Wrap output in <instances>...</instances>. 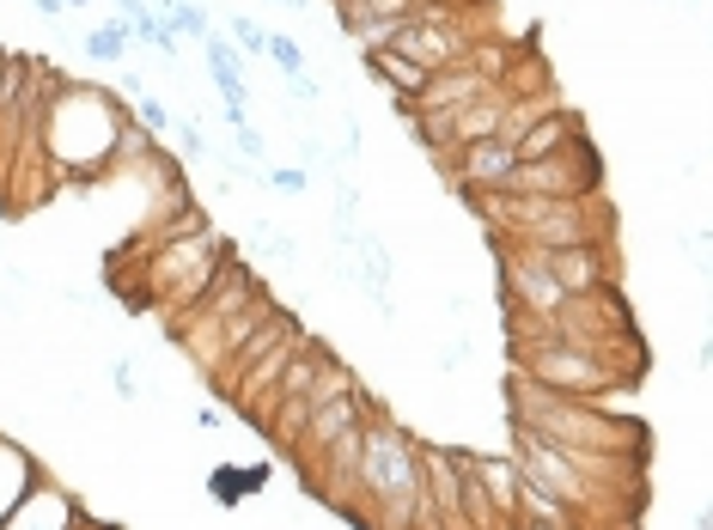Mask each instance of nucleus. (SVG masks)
<instances>
[{"label": "nucleus", "mask_w": 713, "mask_h": 530, "mask_svg": "<svg viewBox=\"0 0 713 530\" xmlns=\"http://www.w3.org/2000/svg\"><path fill=\"white\" fill-rule=\"evenodd\" d=\"M62 7H67V13H86V7H92V0H62Z\"/></svg>", "instance_id": "nucleus-21"}, {"label": "nucleus", "mask_w": 713, "mask_h": 530, "mask_svg": "<svg viewBox=\"0 0 713 530\" xmlns=\"http://www.w3.org/2000/svg\"><path fill=\"white\" fill-rule=\"evenodd\" d=\"M128 123V104L104 86H79V79H62L49 92L43 116H37V153H43V172L74 177L79 189L98 184L116 159V135Z\"/></svg>", "instance_id": "nucleus-2"}, {"label": "nucleus", "mask_w": 713, "mask_h": 530, "mask_svg": "<svg viewBox=\"0 0 713 530\" xmlns=\"http://www.w3.org/2000/svg\"><path fill=\"white\" fill-rule=\"evenodd\" d=\"M226 256H233V244L214 226H202V232H184L171 244L147 250V256H135V287H116V293H123L128 312H159L171 324L202 299V287L214 281V268Z\"/></svg>", "instance_id": "nucleus-5"}, {"label": "nucleus", "mask_w": 713, "mask_h": 530, "mask_svg": "<svg viewBox=\"0 0 713 530\" xmlns=\"http://www.w3.org/2000/svg\"><path fill=\"white\" fill-rule=\"evenodd\" d=\"M110 390H116L123 403H135V396H140V373H135V359H110Z\"/></svg>", "instance_id": "nucleus-17"}, {"label": "nucleus", "mask_w": 713, "mask_h": 530, "mask_svg": "<svg viewBox=\"0 0 713 530\" xmlns=\"http://www.w3.org/2000/svg\"><path fill=\"white\" fill-rule=\"evenodd\" d=\"M506 421L537 433V439H549V445H567V452L652 464V427L640 421V415H616L610 403H579V396L543 390L518 373L506 378Z\"/></svg>", "instance_id": "nucleus-1"}, {"label": "nucleus", "mask_w": 713, "mask_h": 530, "mask_svg": "<svg viewBox=\"0 0 713 530\" xmlns=\"http://www.w3.org/2000/svg\"><path fill=\"white\" fill-rule=\"evenodd\" d=\"M263 189H275V195H305L311 172L305 165H263Z\"/></svg>", "instance_id": "nucleus-15"}, {"label": "nucleus", "mask_w": 713, "mask_h": 530, "mask_svg": "<svg viewBox=\"0 0 713 530\" xmlns=\"http://www.w3.org/2000/svg\"><path fill=\"white\" fill-rule=\"evenodd\" d=\"M373 390H341V396H329V403L324 408H311V421L305 427H299V439H293V452H287V457H293V464H311V457H317V452H324V445H336V439L341 433H354V427L360 421H366V415H373Z\"/></svg>", "instance_id": "nucleus-8"}, {"label": "nucleus", "mask_w": 713, "mask_h": 530, "mask_svg": "<svg viewBox=\"0 0 713 530\" xmlns=\"http://www.w3.org/2000/svg\"><path fill=\"white\" fill-rule=\"evenodd\" d=\"M280 7H311V0H280Z\"/></svg>", "instance_id": "nucleus-22"}, {"label": "nucleus", "mask_w": 713, "mask_h": 530, "mask_svg": "<svg viewBox=\"0 0 713 530\" xmlns=\"http://www.w3.org/2000/svg\"><path fill=\"white\" fill-rule=\"evenodd\" d=\"M268 62H275L280 74H305V49H299L287 31H268Z\"/></svg>", "instance_id": "nucleus-16"}, {"label": "nucleus", "mask_w": 713, "mask_h": 530, "mask_svg": "<svg viewBox=\"0 0 713 530\" xmlns=\"http://www.w3.org/2000/svg\"><path fill=\"white\" fill-rule=\"evenodd\" d=\"M470 214L481 219V238L506 244H537V250H567V244H616V207L610 195H512V189H476L464 195Z\"/></svg>", "instance_id": "nucleus-3"}, {"label": "nucleus", "mask_w": 713, "mask_h": 530, "mask_svg": "<svg viewBox=\"0 0 713 530\" xmlns=\"http://www.w3.org/2000/svg\"><path fill=\"white\" fill-rule=\"evenodd\" d=\"M32 7H37V13H49V18H62V13H67L62 0H32Z\"/></svg>", "instance_id": "nucleus-20"}, {"label": "nucleus", "mask_w": 713, "mask_h": 530, "mask_svg": "<svg viewBox=\"0 0 713 530\" xmlns=\"http://www.w3.org/2000/svg\"><path fill=\"white\" fill-rule=\"evenodd\" d=\"M506 354H512V373L530 378L543 390H561V396H579V403H610L622 390H635L647 373L622 366L610 354H591V348L574 342H549V336H525V329H506Z\"/></svg>", "instance_id": "nucleus-6"}, {"label": "nucleus", "mask_w": 713, "mask_h": 530, "mask_svg": "<svg viewBox=\"0 0 713 530\" xmlns=\"http://www.w3.org/2000/svg\"><path fill=\"white\" fill-rule=\"evenodd\" d=\"M500 189H512V195H598L604 189V153L591 147V135H579L574 147H561L549 159H518Z\"/></svg>", "instance_id": "nucleus-7"}, {"label": "nucleus", "mask_w": 713, "mask_h": 530, "mask_svg": "<svg viewBox=\"0 0 713 530\" xmlns=\"http://www.w3.org/2000/svg\"><path fill=\"white\" fill-rule=\"evenodd\" d=\"M233 43H238V55H268V25L250 13H233Z\"/></svg>", "instance_id": "nucleus-14"}, {"label": "nucleus", "mask_w": 713, "mask_h": 530, "mask_svg": "<svg viewBox=\"0 0 713 530\" xmlns=\"http://www.w3.org/2000/svg\"><path fill=\"white\" fill-rule=\"evenodd\" d=\"M488 86H495V79L481 74L476 62L439 67V74H427V86H421V98L403 110V116H434V110H458V104H470V98H481Z\"/></svg>", "instance_id": "nucleus-9"}, {"label": "nucleus", "mask_w": 713, "mask_h": 530, "mask_svg": "<svg viewBox=\"0 0 713 530\" xmlns=\"http://www.w3.org/2000/svg\"><path fill=\"white\" fill-rule=\"evenodd\" d=\"M280 86H287V92H293L299 98V104H324V86H317V79H311V67H305V74H280Z\"/></svg>", "instance_id": "nucleus-19"}, {"label": "nucleus", "mask_w": 713, "mask_h": 530, "mask_svg": "<svg viewBox=\"0 0 713 530\" xmlns=\"http://www.w3.org/2000/svg\"><path fill=\"white\" fill-rule=\"evenodd\" d=\"M579 135H586V123H579L574 110H549V116H537V123L512 141V159H549V153H561V147H574Z\"/></svg>", "instance_id": "nucleus-10"}, {"label": "nucleus", "mask_w": 713, "mask_h": 530, "mask_svg": "<svg viewBox=\"0 0 713 530\" xmlns=\"http://www.w3.org/2000/svg\"><path fill=\"white\" fill-rule=\"evenodd\" d=\"M171 135H177V153H184L189 165H202L208 159V141H202V128L196 123H171Z\"/></svg>", "instance_id": "nucleus-18"}, {"label": "nucleus", "mask_w": 713, "mask_h": 530, "mask_svg": "<svg viewBox=\"0 0 713 530\" xmlns=\"http://www.w3.org/2000/svg\"><path fill=\"white\" fill-rule=\"evenodd\" d=\"M79 49H86V62L116 67V62H128V31H123V25H98V31L79 37Z\"/></svg>", "instance_id": "nucleus-13"}, {"label": "nucleus", "mask_w": 713, "mask_h": 530, "mask_svg": "<svg viewBox=\"0 0 713 530\" xmlns=\"http://www.w3.org/2000/svg\"><path fill=\"white\" fill-rule=\"evenodd\" d=\"M37 469H43V464H37V457L25 452L18 439H7V433H0V518L13 513V506H18V494H25V488L37 482Z\"/></svg>", "instance_id": "nucleus-12"}, {"label": "nucleus", "mask_w": 713, "mask_h": 530, "mask_svg": "<svg viewBox=\"0 0 713 530\" xmlns=\"http://www.w3.org/2000/svg\"><path fill=\"white\" fill-rule=\"evenodd\" d=\"M202 55H208V74H214L220 98H226V104H250V67H245V55L233 49V37L208 31L202 37Z\"/></svg>", "instance_id": "nucleus-11"}, {"label": "nucleus", "mask_w": 713, "mask_h": 530, "mask_svg": "<svg viewBox=\"0 0 713 530\" xmlns=\"http://www.w3.org/2000/svg\"><path fill=\"white\" fill-rule=\"evenodd\" d=\"M421 500V439L397 415H366L360 421V464H354V500L341 513H366L378 530H409Z\"/></svg>", "instance_id": "nucleus-4"}, {"label": "nucleus", "mask_w": 713, "mask_h": 530, "mask_svg": "<svg viewBox=\"0 0 713 530\" xmlns=\"http://www.w3.org/2000/svg\"><path fill=\"white\" fill-rule=\"evenodd\" d=\"M116 7H123V0H116Z\"/></svg>", "instance_id": "nucleus-23"}]
</instances>
